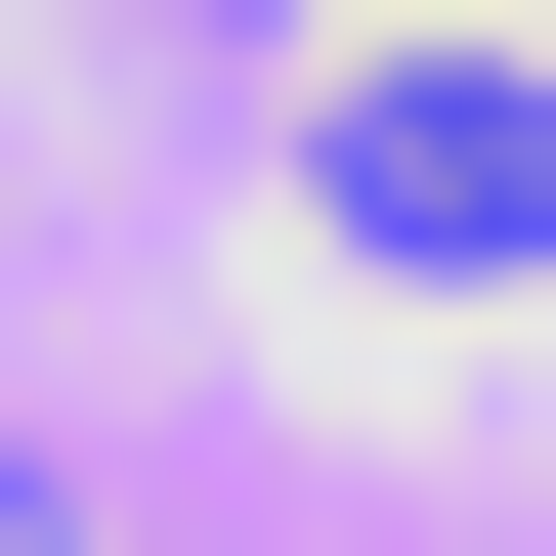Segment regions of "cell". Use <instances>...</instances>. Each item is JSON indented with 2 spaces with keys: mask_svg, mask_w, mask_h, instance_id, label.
<instances>
[{
  "mask_svg": "<svg viewBox=\"0 0 556 556\" xmlns=\"http://www.w3.org/2000/svg\"><path fill=\"white\" fill-rule=\"evenodd\" d=\"M300 214H343V300H514L556 257V43H343Z\"/></svg>",
  "mask_w": 556,
  "mask_h": 556,
  "instance_id": "1",
  "label": "cell"
}]
</instances>
